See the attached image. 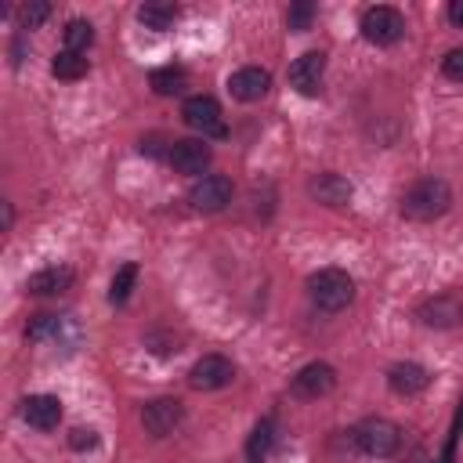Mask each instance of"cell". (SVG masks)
<instances>
[{
  "instance_id": "21",
  "label": "cell",
  "mask_w": 463,
  "mask_h": 463,
  "mask_svg": "<svg viewBox=\"0 0 463 463\" xmlns=\"http://www.w3.org/2000/svg\"><path fill=\"white\" fill-rule=\"evenodd\" d=\"M87 69H90V61H87L83 54H76V51H58V54H54V61H51V72H54L58 80H65V83L83 80V76H87Z\"/></svg>"
},
{
  "instance_id": "19",
  "label": "cell",
  "mask_w": 463,
  "mask_h": 463,
  "mask_svg": "<svg viewBox=\"0 0 463 463\" xmlns=\"http://www.w3.org/2000/svg\"><path fill=\"white\" fill-rule=\"evenodd\" d=\"M148 87L159 94V98H174L188 87V72L184 65H163V69H152L148 72Z\"/></svg>"
},
{
  "instance_id": "16",
  "label": "cell",
  "mask_w": 463,
  "mask_h": 463,
  "mask_svg": "<svg viewBox=\"0 0 463 463\" xmlns=\"http://www.w3.org/2000/svg\"><path fill=\"white\" fill-rule=\"evenodd\" d=\"M22 420L36 430H54L61 423V402L54 394H29L22 402Z\"/></svg>"
},
{
  "instance_id": "24",
  "label": "cell",
  "mask_w": 463,
  "mask_h": 463,
  "mask_svg": "<svg viewBox=\"0 0 463 463\" xmlns=\"http://www.w3.org/2000/svg\"><path fill=\"white\" fill-rule=\"evenodd\" d=\"M134 282H137V264H134V260L119 264L116 275H112V286H109V300H112L116 307H123V304L130 300V293H134Z\"/></svg>"
},
{
  "instance_id": "1",
  "label": "cell",
  "mask_w": 463,
  "mask_h": 463,
  "mask_svg": "<svg viewBox=\"0 0 463 463\" xmlns=\"http://www.w3.org/2000/svg\"><path fill=\"white\" fill-rule=\"evenodd\" d=\"M452 206V188L441 177H420L402 195V217L409 221H434Z\"/></svg>"
},
{
  "instance_id": "31",
  "label": "cell",
  "mask_w": 463,
  "mask_h": 463,
  "mask_svg": "<svg viewBox=\"0 0 463 463\" xmlns=\"http://www.w3.org/2000/svg\"><path fill=\"white\" fill-rule=\"evenodd\" d=\"M449 22L463 29V0H452V4H449Z\"/></svg>"
},
{
  "instance_id": "13",
  "label": "cell",
  "mask_w": 463,
  "mask_h": 463,
  "mask_svg": "<svg viewBox=\"0 0 463 463\" xmlns=\"http://www.w3.org/2000/svg\"><path fill=\"white\" fill-rule=\"evenodd\" d=\"M307 195H311L315 203H322V206H333V210H340V206H347V203H351V195H354V184H351L344 174H333V170H326V174H315V177L307 181Z\"/></svg>"
},
{
  "instance_id": "14",
  "label": "cell",
  "mask_w": 463,
  "mask_h": 463,
  "mask_svg": "<svg viewBox=\"0 0 463 463\" xmlns=\"http://www.w3.org/2000/svg\"><path fill=\"white\" fill-rule=\"evenodd\" d=\"M228 90L239 101H260L271 90V72L260 69V65H242V69H235L228 76Z\"/></svg>"
},
{
  "instance_id": "4",
  "label": "cell",
  "mask_w": 463,
  "mask_h": 463,
  "mask_svg": "<svg viewBox=\"0 0 463 463\" xmlns=\"http://www.w3.org/2000/svg\"><path fill=\"white\" fill-rule=\"evenodd\" d=\"M181 119H184V127L199 130L203 137H224V134H228L221 101L210 98V94H192V98H184V105H181Z\"/></svg>"
},
{
  "instance_id": "27",
  "label": "cell",
  "mask_w": 463,
  "mask_h": 463,
  "mask_svg": "<svg viewBox=\"0 0 463 463\" xmlns=\"http://www.w3.org/2000/svg\"><path fill=\"white\" fill-rule=\"evenodd\" d=\"M170 148H174V141H166L163 134H145L137 141V152L148 156V159H166L170 163Z\"/></svg>"
},
{
  "instance_id": "25",
  "label": "cell",
  "mask_w": 463,
  "mask_h": 463,
  "mask_svg": "<svg viewBox=\"0 0 463 463\" xmlns=\"http://www.w3.org/2000/svg\"><path fill=\"white\" fill-rule=\"evenodd\" d=\"M315 4L311 0H297V4H289V11H286V25L293 29V33H307L311 29V22H315Z\"/></svg>"
},
{
  "instance_id": "23",
  "label": "cell",
  "mask_w": 463,
  "mask_h": 463,
  "mask_svg": "<svg viewBox=\"0 0 463 463\" xmlns=\"http://www.w3.org/2000/svg\"><path fill=\"white\" fill-rule=\"evenodd\" d=\"M61 40H65V51L87 54V47L94 43V25L87 18H69L65 29H61Z\"/></svg>"
},
{
  "instance_id": "5",
  "label": "cell",
  "mask_w": 463,
  "mask_h": 463,
  "mask_svg": "<svg viewBox=\"0 0 463 463\" xmlns=\"http://www.w3.org/2000/svg\"><path fill=\"white\" fill-rule=\"evenodd\" d=\"M362 36L369 40V43H376V47H391V43H398L402 36H405V18H402V11L398 7H387V4H376V7H369L365 14H362Z\"/></svg>"
},
{
  "instance_id": "2",
  "label": "cell",
  "mask_w": 463,
  "mask_h": 463,
  "mask_svg": "<svg viewBox=\"0 0 463 463\" xmlns=\"http://www.w3.org/2000/svg\"><path fill=\"white\" fill-rule=\"evenodd\" d=\"M307 297L318 311L336 315L354 300V279L344 268H322L307 279Z\"/></svg>"
},
{
  "instance_id": "10",
  "label": "cell",
  "mask_w": 463,
  "mask_h": 463,
  "mask_svg": "<svg viewBox=\"0 0 463 463\" xmlns=\"http://www.w3.org/2000/svg\"><path fill=\"white\" fill-rule=\"evenodd\" d=\"M333 387H336V369H333L329 362H307V365L293 376V383H289V391H293L297 398H304V402L326 398Z\"/></svg>"
},
{
  "instance_id": "30",
  "label": "cell",
  "mask_w": 463,
  "mask_h": 463,
  "mask_svg": "<svg viewBox=\"0 0 463 463\" xmlns=\"http://www.w3.org/2000/svg\"><path fill=\"white\" fill-rule=\"evenodd\" d=\"M11 228H14V206L4 199L0 203V232H11Z\"/></svg>"
},
{
  "instance_id": "6",
  "label": "cell",
  "mask_w": 463,
  "mask_h": 463,
  "mask_svg": "<svg viewBox=\"0 0 463 463\" xmlns=\"http://www.w3.org/2000/svg\"><path fill=\"white\" fill-rule=\"evenodd\" d=\"M232 181L224 177V174H203L192 188H188V203H192V210H199V213H217V210H224L228 203H232Z\"/></svg>"
},
{
  "instance_id": "17",
  "label": "cell",
  "mask_w": 463,
  "mask_h": 463,
  "mask_svg": "<svg viewBox=\"0 0 463 463\" xmlns=\"http://www.w3.org/2000/svg\"><path fill=\"white\" fill-rule=\"evenodd\" d=\"M72 279H76L72 268H65V264H51V268L33 271L29 282H25V289L36 293V297H51V293H65V289L72 286Z\"/></svg>"
},
{
  "instance_id": "12",
  "label": "cell",
  "mask_w": 463,
  "mask_h": 463,
  "mask_svg": "<svg viewBox=\"0 0 463 463\" xmlns=\"http://www.w3.org/2000/svg\"><path fill=\"white\" fill-rule=\"evenodd\" d=\"M210 159H213V152H210L206 137H181L170 148V166L177 174H184V177H203V170L210 166Z\"/></svg>"
},
{
  "instance_id": "3",
  "label": "cell",
  "mask_w": 463,
  "mask_h": 463,
  "mask_svg": "<svg viewBox=\"0 0 463 463\" xmlns=\"http://www.w3.org/2000/svg\"><path fill=\"white\" fill-rule=\"evenodd\" d=\"M354 445L365 452V456H376V459H391L398 449H402V427L394 420H383V416H369L362 420L354 430H351Z\"/></svg>"
},
{
  "instance_id": "22",
  "label": "cell",
  "mask_w": 463,
  "mask_h": 463,
  "mask_svg": "<svg viewBox=\"0 0 463 463\" xmlns=\"http://www.w3.org/2000/svg\"><path fill=\"white\" fill-rule=\"evenodd\" d=\"M61 318L58 315H51V311H40V315H33L29 318V326H25V340H33V344H47V340H58L61 336Z\"/></svg>"
},
{
  "instance_id": "29",
  "label": "cell",
  "mask_w": 463,
  "mask_h": 463,
  "mask_svg": "<svg viewBox=\"0 0 463 463\" xmlns=\"http://www.w3.org/2000/svg\"><path fill=\"white\" fill-rule=\"evenodd\" d=\"M441 72L456 83H463V47H452L445 58H441Z\"/></svg>"
},
{
  "instance_id": "15",
  "label": "cell",
  "mask_w": 463,
  "mask_h": 463,
  "mask_svg": "<svg viewBox=\"0 0 463 463\" xmlns=\"http://www.w3.org/2000/svg\"><path fill=\"white\" fill-rule=\"evenodd\" d=\"M387 383L394 394L412 398V394H423L430 387V369H423L420 362H394L387 369Z\"/></svg>"
},
{
  "instance_id": "9",
  "label": "cell",
  "mask_w": 463,
  "mask_h": 463,
  "mask_svg": "<svg viewBox=\"0 0 463 463\" xmlns=\"http://www.w3.org/2000/svg\"><path fill=\"white\" fill-rule=\"evenodd\" d=\"M235 380V365H232V358H224V354H203L192 369H188V383L195 387V391H221V387H228Z\"/></svg>"
},
{
  "instance_id": "18",
  "label": "cell",
  "mask_w": 463,
  "mask_h": 463,
  "mask_svg": "<svg viewBox=\"0 0 463 463\" xmlns=\"http://www.w3.org/2000/svg\"><path fill=\"white\" fill-rule=\"evenodd\" d=\"M275 438H279V423H275V416L257 420V427L250 430V441H246V463H264L268 452L275 449Z\"/></svg>"
},
{
  "instance_id": "20",
  "label": "cell",
  "mask_w": 463,
  "mask_h": 463,
  "mask_svg": "<svg viewBox=\"0 0 463 463\" xmlns=\"http://www.w3.org/2000/svg\"><path fill=\"white\" fill-rule=\"evenodd\" d=\"M177 14H181L177 4H163V0H152V4H141V7H137V22H141L145 29H156V33L174 29Z\"/></svg>"
},
{
  "instance_id": "26",
  "label": "cell",
  "mask_w": 463,
  "mask_h": 463,
  "mask_svg": "<svg viewBox=\"0 0 463 463\" xmlns=\"http://www.w3.org/2000/svg\"><path fill=\"white\" fill-rule=\"evenodd\" d=\"M47 18H51V4H47V0H29V4H22V11H18V25H22V29H40Z\"/></svg>"
},
{
  "instance_id": "28",
  "label": "cell",
  "mask_w": 463,
  "mask_h": 463,
  "mask_svg": "<svg viewBox=\"0 0 463 463\" xmlns=\"http://www.w3.org/2000/svg\"><path fill=\"white\" fill-rule=\"evenodd\" d=\"M98 430L94 427H72L69 430V449L72 452H90V449H98Z\"/></svg>"
},
{
  "instance_id": "11",
  "label": "cell",
  "mask_w": 463,
  "mask_h": 463,
  "mask_svg": "<svg viewBox=\"0 0 463 463\" xmlns=\"http://www.w3.org/2000/svg\"><path fill=\"white\" fill-rule=\"evenodd\" d=\"M322 76H326V51H304L289 65V87L304 98H315L322 90Z\"/></svg>"
},
{
  "instance_id": "8",
  "label": "cell",
  "mask_w": 463,
  "mask_h": 463,
  "mask_svg": "<svg viewBox=\"0 0 463 463\" xmlns=\"http://www.w3.org/2000/svg\"><path fill=\"white\" fill-rule=\"evenodd\" d=\"M416 318H420L427 329H456V326H463V300H459L456 293L427 297V300L416 307Z\"/></svg>"
},
{
  "instance_id": "7",
  "label": "cell",
  "mask_w": 463,
  "mask_h": 463,
  "mask_svg": "<svg viewBox=\"0 0 463 463\" xmlns=\"http://www.w3.org/2000/svg\"><path fill=\"white\" fill-rule=\"evenodd\" d=\"M184 423V405L177 398H152L141 405V427L152 438H166Z\"/></svg>"
}]
</instances>
